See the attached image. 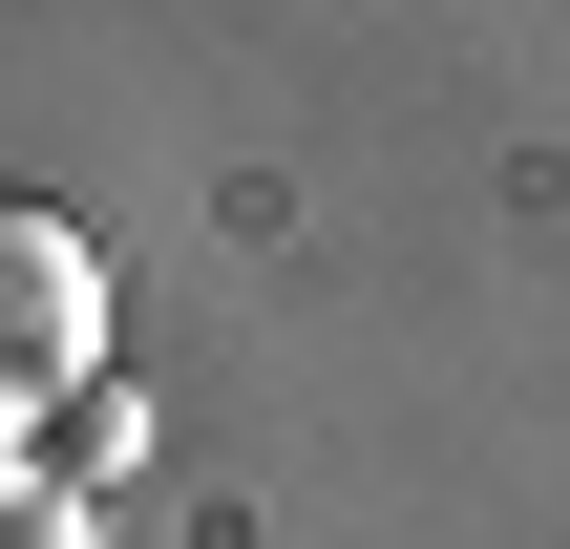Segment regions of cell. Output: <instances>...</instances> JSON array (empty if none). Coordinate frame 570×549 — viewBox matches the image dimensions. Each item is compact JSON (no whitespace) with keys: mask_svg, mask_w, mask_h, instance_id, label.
Instances as JSON below:
<instances>
[{"mask_svg":"<svg viewBox=\"0 0 570 549\" xmlns=\"http://www.w3.org/2000/svg\"><path fill=\"white\" fill-rule=\"evenodd\" d=\"M85 360H106V254L42 190H0V402H63Z\"/></svg>","mask_w":570,"mask_h":549,"instance_id":"6da1fadb","label":"cell"},{"mask_svg":"<svg viewBox=\"0 0 570 549\" xmlns=\"http://www.w3.org/2000/svg\"><path fill=\"white\" fill-rule=\"evenodd\" d=\"M0 549H106V529H85V487H63V465H0Z\"/></svg>","mask_w":570,"mask_h":549,"instance_id":"7a4b0ae2","label":"cell"}]
</instances>
